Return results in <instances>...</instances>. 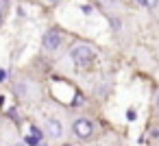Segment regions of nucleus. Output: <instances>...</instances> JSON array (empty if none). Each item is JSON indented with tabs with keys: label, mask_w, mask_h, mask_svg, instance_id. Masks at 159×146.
Listing matches in <instances>:
<instances>
[{
	"label": "nucleus",
	"mask_w": 159,
	"mask_h": 146,
	"mask_svg": "<svg viewBox=\"0 0 159 146\" xmlns=\"http://www.w3.org/2000/svg\"><path fill=\"white\" fill-rule=\"evenodd\" d=\"M46 2H52V5H55V2H59V0H46Z\"/></svg>",
	"instance_id": "9d476101"
},
{
	"label": "nucleus",
	"mask_w": 159,
	"mask_h": 146,
	"mask_svg": "<svg viewBox=\"0 0 159 146\" xmlns=\"http://www.w3.org/2000/svg\"><path fill=\"white\" fill-rule=\"evenodd\" d=\"M74 133L79 135V137H89L92 133H94V122L92 120H87V118H79L76 122H74Z\"/></svg>",
	"instance_id": "f03ea898"
},
{
	"label": "nucleus",
	"mask_w": 159,
	"mask_h": 146,
	"mask_svg": "<svg viewBox=\"0 0 159 146\" xmlns=\"http://www.w3.org/2000/svg\"><path fill=\"white\" fill-rule=\"evenodd\" d=\"M155 103H157V109H159V94H157V98H155Z\"/></svg>",
	"instance_id": "1a4fd4ad"
},
{
	"label": "nucleus",
	"mask_w": 159,
	"mask_h": 146,
	"mask_svg": "<svg viewBox=\"0 0 159 146\" xmlns=\"http://www.w3.org/2000/svg\"><path fill=\"white\" fill-rule=\"evenodd\" d=\"M63 146H72V144H63Z\"/></svg>",
	"instance_id": "4468645a"
},
{
	"label": "nucleus",
	"mask_w": 159,
	"mask_h": 146,
	"mask_svg": "<svg viewBox=\"0 0 159 146\" xmlns=\"http://www.w3.org/2000/svg\"><path fill=\"white\" fill-rule=\"evenodd\" d=\"M16 146H26V144H20V142H18V144H16Z\"/></svg>",
	"instance_id": "ddd939ff"
},
{
	"label": "nucleus",
	"mask_w": 159,
	"mask_h": 146,
	"mask_svg": "<svg viewBox=\"0 0 159 146\" xmlns=\"http://www.w3.org/2000/svg\"><path fill=\"white\" fill-rule=\"evenodd\" d=\"M0 22H2V9H0Z\"/></svg>",
	"instance_id": "f8f14e48"
},
{
	"label": "nucleus",
	"mask_w": 159,
	"mask_h": 146,
	"mask_svg": "<svg viewBox=\"0 0 159 146\" xmlns=\"http://www.w3.org/2000/svg\"><path fill=\"white\" fill-rule=\"evenodd\" d=\"M46 133H48V137H52V139L61 137V135H63V126H61V122H59L57 118H50V120L46 122Z\"/></svg>",
	"instance_id": "20e7f679"
},
{
	"label": "nucleus",
	"mask_w": 159,
	"mask_h": 146,
	"mask_svg": "<svg viewBox=\"0 0 159 146\" xmlns=\"http://www.w3.org/2000/svg\"><path fill=\"white\" fill-rule=\"evenodd\" d=\"M102 2H105V5H109V2H113V0H102Z\"/></svg>",
	"instance_id": "9b49d317"
},
{
	"label": "nucleus",
	"mask_w": 159,
	"mask_h": 146,
	"mask_svg": "<svg viewBox=\"0 0 159 146\" xmlns=\"http://www.w3.org/2000/svg\"><path fill=\"white\" fill-rule=\"evenodd\" d=\"M39 142H42V139H39L37 135H33V133H31V135H26V139H24V144H26V146H39Z\"/></svg>",
	"instance_id": "39448f33"
},
{
	"label": "nucleus",
	"mask_w": 159,
	"mask_h": 146,
	"mask_svg": "<svg viewBox=\"0 0 159 146\" xmlns=\"http://www.w3.org/2000/svg\"><path fill=\"white\" fill-rule=\"evenodd\" d=\"M59 46H61V33H59V31H48V33L44 35V48H46L48 52H55Z\"/></svg>",
	"instance_id": "7ed1b4c3"
},
{
	"label": "nucleus",
	"mask_w": 159,
	"mask_h": 146,
	"mask_svg": "<svg viewBox=\"0 0 159 146\" xmlns=\"http://www.w3.org/2000/svg\"><path fill=\"white\" fill-rule=\"evenodd\" d=\"M7 76H9V74H7V70H5V68H0V83L7 81Z\"/></svg>",
	"instance_id": "0eeeda50"
},
{
	"label": "nucleus",
	"mask_w": 159,
	"mask_h": 146,
	"mask_svg": "<svg viewBox=\"0 0 159 146\" xmlns=\"http://www.w3.org/2000/svg\"><path fill=\"white\" fill-rule=\"evenodd\" d=\"M94 57H96L94 48H89V46H85V44H79V46H74V48L70 50V59H72V63L79 66V68H87V66L94 61Z\"/></svg>",
	"instance_id": "f257e3e1"
},
{
	"label": "nucleus",
	"mask_w": 159,
	"mask_h": 146,
	"mask_svg": "<svg viewBox=\"0 0 159 146\" xmlns=\"http://www.w3.org/2000/svg\"><path fill=\"white\" fill-rule=\"evenodd\" d=\"M137 2H139L142 7H146V9H152V7H157L159 0H137Z\"/></svg>",
	"instance_id": "423d86ee"
},
{
	"label": "nucleus",
	"mask_w": 159,
	"mask_h": 146,
	"mask_svg": "<svg viewBox=\"0 0 159 146\" xmlns=\"http://www.w3.org/2000/svg\"><path fill=\"white\" fill-rule=\"evenodd\" d=\"M31 133H33V135H37V137H39V139H42V131H39V129H37V126H31Z\"/></svg>",
	"instance_id": "6e6552de"
}]
</instances>
